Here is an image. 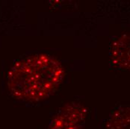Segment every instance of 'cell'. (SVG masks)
Instances as JSON below:
<instances>
[{"label":"cell","mask_w":130,"mask_h":129,"mask_svg":"<svg viewBox=\"0 0 130 129\" xmlns=\"http://www.w3.org/2000/svg\"><path fill=\"white\" fill-rule=\"evenodd\" d=\"M63 76L58 61L47 54H38L14 64L9 73V86L16 96L38 102L54 93Z\"/></svg>","instance_id":"cell-1"},{"label":"cell","mask_w":130,"mask_h":129,"mask_svg":"<svg viewBox=\"0 0 130 129\" xmlns=\"http://www.w3.org/2000/svg\"><path fill=\"white\" fill-rule=\"evenodd\" d=\"M86 110L79 104L67 105L52 117L48 129H83Z\"/></svg>","instance_id":"cell-2"}]
</instances>
